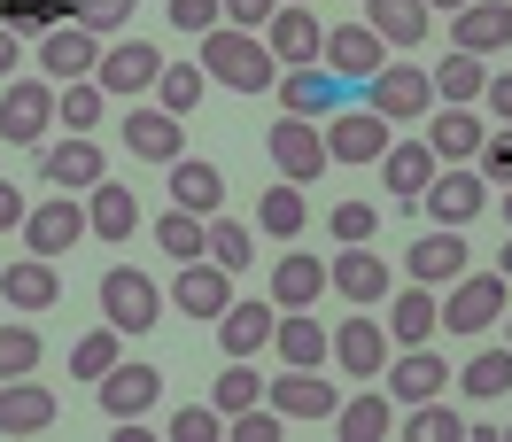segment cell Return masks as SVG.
I'll return each instance as SVG.
<instances>
[{"instance_id": "obj_20", "label": "cell", "mask_w": 512, "mask_h": 442, "mask_svg": "<svg viewBox=\"0 0 512 442\" xmlns=\"http://www.w3.org/2000/svg\"><path fill=\"white\" fill-rule=\"evenodd\" d=\"M63 419V404H55V388L47 380H0V435H47Z\"/></svg>"}, {"instance_id": "obj_35", "label": "cell", "mask_w": 512, "mask_h": 442, "mask_svg": "<svg viewBox=\"0 0 512 442\" xmlns=\"http://www.w3.org/2000/svg\"><path fill=\"white\" fill-rule=\"evenodd\" d=\"M311 225V202H303V187L295 179H272V187L256 194V233H272V241H295Z\"/></svg>"}, {"instance_id": "obj_22", "label": "cell", "mask_w": 512, "mask_h": 442, "mask_svg": "<svg viewBox=\"0 0 512 442\" xmlns=\"http://www.w3.org/2000/svg\"><path fill=\"white\" fill-rule=\"evenodd\" d=\"M101 47H109V39H94L86 24H55V32L39 39V70H47L55 86H70V78H94V70H101Z\"/></svg>"}, {"instance_id": "obj_11", "label": "cell", "mask_w": 512, "mask_h": 442, "mask_svg": "<svg viewBox=\"0 0 512 442\" xmlns=\"http://www.w3.org/2000/svg\"><path fill=\"white\" fill-rule=\"evenodd\" d=\"M388 140H396V132H388V117H381V109H365V101L326 117V156H334V163H381Z\"/></svg>"}, {"instance_id": "obj_59", "label": "cell", "mask_w": 512, "mask_h": 442, "mask_svg": "<svg viewBox=\"0 0 512 442\" xmlns=\"http://www.w3.org/2000/svg\"><path fill=\"white\" fill-rule=\"evenodd\" d=\"M497 272H505V280H512V233H505V249H497Z\"/></svg>"}, {"instance_id": "obj_47", "label": "cell", "mask_w": 512, "mask_h": 442, "mask_svg": "<svg viewBox=\"0 0 512 442\" xmlns=\"http://www.w3.org/2000/svg\"><path fill=\"white\" fill-rule=\"evenodd\" d=\"M117 342H125V334H117V326L101 318L94 334H86V342L70 349V373H78V380H101V373H109V365H117V357H125V349H117Z\"/></svg>"}, {"instance_id": "obj_16", "label": "cell", "mask_w": 512, "mask_h": 442, "mask_svg": "<svg viewBox=\"0 0 512 442\" xmlns=\"http://www.w3.org/2000/svg\"><path fill=\"white\" fill-rule=\"evenodd\" d=\"M443 380H458V373L443 365V349L419 342V349H396V357H388L381 388L396 396V404H427V396H443Z\"/></svg>"}, {"instance_id": "obj_51", "label": "cell", "mask_w": 512, "mask_h": 442, "mask_svg": "<svg viewBox=\"0 0 512 442\" xmlns=\"http://www.w3.org/2000/svg\"><path fill=\"white\" fill-rule=\"evenodd\" d=\"M218 435H225V411H218V404L171 411V442H218Z\"/></svg>"}, {"instance_id": "obj_17", "label": "cell", "mask_w": 512, "mask_h": 442, "mask_svg": "<svg viewBox=\"0 0 512 442\" xmlns=\"http://www.w3.org/2000/svg\"><path fill=\"white\" fill-rule=\"evenodd\" d=\"M388 357H396V342H388L381 318H342V326H334V365L350 380H381Z\"/></svg>"}, {"instance_id": "obj_15", "label": "cell", "mask_w": 512, "mask_h": 442, "mask_svg": "<svg viewBox=\"0 0 512 442\" xmlns=\"http://www.w3.org/2000/svg\"><path fill=\"white\" fill-rule=\"evenodd\" d=\"M388 342L396 349H419V342H435V334H443V295H435V287H388Z\"/></svg>"}, {"instance_id": "obj_2", "label": "cell", "mask_w": 512, "mask_h": 442, "mask_svg": "<svg viewBox=\"0 0 512 442\" xmlns=\"http://www.w3.org/2000/svg\"><path fill=\"white\" fill-rule=\"evenodd\" d=\"M512 311V280L505 272H458L443 295V334H489Z\"/></svg>"}, {"instance_id": "obj_41", "label": "cell", "mask_w": 512, "mask_h": 442, "mask_svg": "<svg viewBox=\"0 0 512 442\" xmlns=\"http://www.w3.org/2000/svg\"><path fill=\"white\" fill-rule=\"evenodd\" d=\"M156 241H163V256L194 264V256H210V218H194V210L171 202V218H156Z\"/></svg>"}, {"instance_id": "obj_49", "label": "cell", "mask_w": 512, "mask_h": 442, "mask_svg": "<svg viewBox=\"0 0 512 442\" xmlns=\"http://www.w3.org/2000/svg\"><path fill=\"white\" fill-rule=\"evenodd\" d=\"M132 8H140V0H70V24H86L94 39H117L132 24Z\"/></svg>"}, {"instance_id": "obj_37", "label": "cell", "mask_w": 512, "mask_h": 442, "mask_svg": "<svg viewBox=\"0 0 512 442\" xmlns=\"http://www.w3.org/2000/svg\"><path fill=\"white\" fill-rule=\"evenodd\" d=\"M365 24H373L388 47H419L435 16H427V0H365Z\"/></svg>"}, {"instance_id": "obj_43", "label": "cell", "mask_w": 512, "mask_h": 442, "mask_svg": "<svg viewBox=\"0 0 512 442\" xmlns=\"http://www.w3.org/2000/svg\"><path fill=\"white\" fill-rule=\"evenodd\" d=\"M0 24L16 39H47L55 24H70V0H0Z\"/></svg>"}, {"instance_id": "obj_55", "label": "cell", "mask_w": 512, "mask_h": 442, "mask_svg": "<svg viewBox=\"0 0 512 442\" xmlns=\"http://www.w3.org/2000/svg\"><path fill=\"white\" fill-rule=\"evenodd\" d=\"M280 8H288V0H225V24H241V32H264Z\"/></svg>"}, {"instance_id": "obj_34", "label": "cell", "mask_w": 512, "mask_h": 442, "mask_svg": "<svg viewBox=\"0 0 512 442\" xmlns=\"http://www.w3.org/2000/svg\"><path fill=\"white\" fill-rule=\"evenodd\" d=\"M319 295H326L319 256H280V264H272V303H280V311H319Z\"/></svg>"}, {"instance_id": "obj_56", "label": "cell", "mask_w": 512, "mask_h": 442, "mask_svg": "<svg viewBox=\"0 0 512 442\" xmlns=\"http://www.w3.org/2000/svg\"><path fill=\"white\" fill-rule=\"evenodd\" d=\"M481 101H489V117H497V125H512V70H489Z\"/></svg>"}, {"instance_id": "obj_21", "label": "cell", "mask_w": 512, "mask_h": 442, "mask_svg": "<svg viewBox=\"0 0 512 442\" xmlns=\"http://www.w3.org/2000/svg\"><path fill=\"white\" fill-rule=\"evenodd\" d=\"M272 326H280V303L272 295H256V303H225V318H218V349L225 357H264L272 349Z\"/></svg>"}, {"instance_id": "obj_39", "label": "cell", "mask_w": 512, "mask_h": 442, "mask_svg": "<svg viewBox=\"0 0 512 442\" xmlns=\"http://www.w3.org/2000/svg\"><path fill=\"white\" fill-rule=\"evenodd\" d=\"M458 388H466L474 404H497V396L512 388V349H474L466 373H458Z\"/></svg>"}, {"instance_id": "obj_36", "label": "cell", "mask_w": 512, "mask_h": 442, "mask_svg": "<svg viewBox=\"0 0 512 442\" xmlns=\"http://www.w3.org/2000/svg\"><path fill=\"white\" fill-rule=\"evenodd\" d=\"M481 140H489V132H481V117H474V109H450V101H443V117H435V132H427L435 163H474Z\"/></svg>"}, {"instance_id": "obj_53", "label": "cell", "mask_w": 512, "mask_h": 442, "mask_svg": "<svg viewBox=\"0 0 512 442\" xmlns=\"http://www.w3.org/2000/svg\"><path fill=\"white\" fill-rule=\"evenodd\" d=\"M163 16H171V24H179V32H218L225 24V0H171V8H163Z\"/></svg>"}, {"instance_id": "obj_1", "label": "cell", "mask_w": 512, "mask_h": 442, "mask_svg": "<svg viewBox=\"0 0 512 442\" xmlns=\"http://www.w3.org/2000/svg\"><path fill=\"white\" fill-rule=\"evenodd\" d=\"M202 70L233 86V94H264V86H280V55L264 47V32H241V24H218V32H202Z\"/></svg>"}, {"instance_id": "obj_27", "label": "cell", "mask_w": 512, "mask_h": 442, "mask_svg": "<svg viewBox=\"0 0 512 442\" xmlns=\"http://www.w3.org/2000/svg\"><path fill=\"white\" fill-rule=\"evenodd\" d=\"M450 39H458V55H505L512 47V0H474V8H458Z\"/></svg>"}, {"instance_id": "obj_44", "label": "cell", "mask_w": 512, "mask_h": 442, "mask_svg": "<svg viewBox=\"0 0 512 442\" xmlns=\"http://www.w3.org/2000/svg\"><path fill=\"white\" fill-rule=\"evenodd\" d=\"M404 442H466V419H458L443 396H427V404L404 411Z\"/></svg>"}, {"instance_id": "obj_10", "label": "cell", "mask_w": 512, "mask_h": 442, "mask_svg": "<svg viewBox=\"0 0 512 442\" xmlns=\"http://www.w3.org/2000/svg\"><path fill=\"white\" fill-rule=\"evenodd\" d=\"M156 78H163V55L148 39H109V47H101V70H94L101 94L132 101V94H156Z\"/></svg>"}, {"instance_id": "obj_18", "label": "cell", "mask_w": 512, "mask_h": 442, "mask_svg": "<svg viewBox=\"0 0 512 442\" xmlns=\"http://www.w3.org/2000/svg\"><path fill=\"white\" fill-rule=\"evenodd\" d=\"M319 63L334 70V78H373V70H388V39L373 32V24H334L326 32V47H319Z\"/></svg>"}, {"instance_id": "obj_45", "label": "cell", "mask_w": 512, "mask_h": 442, "mask_svg": "<svg viewBox=\"0 0 512 442\" xmlns=\"http://www.w3.org/2000/svg\"><path fill=\"white\" fill-rule=\"evenodd\" d=\"M24 373H39V326L0 318V380H24Z\"/></svg>"}, {"instance_id": "obj_64", "label": "cell", "mask_w": 512, "mask_h": 442, "mask_svg": "<svg viewBox=\"0 0 512 442\" xmlns=\"http://www.w3.org/2000/svg\"><path fill=\"white\" fill-rule=\"evenodd\" d=\"M505 435H512V427H505Z\"/></svg>"}, {"instance_id": "obj_31", "label": "cell", "mask_w": 512, "mask_h": 442, "mask_svg": "<svg viewBox=\"0 0 512 442\" xmlns=\"http://www.w3.org/2000/svg\"><path fill=\"white\" fill-rule=\"evenodd\" d=\"M334 435H342V442H381V435H396V396H388L381 380H373L365 396H342V411H334Z\"/></svg>"}, {"instance_id": "obj_26", "label": "cell", "mask_w": 512, "mask_h": 442, "mask_svg": "<svg viewBox=\"0 0 512 442\" xmlns=\"http://www.w3.org/2000/svg\"><path fill=\"white\" fill-rule=\"evenodd\" d=\"M171 303H179L187 318H225V303H233V272L210 264V256H194V264H179V280H171Z\"/></svg>"}, {"instance_id": "obj_54", "label": "cell", "mask_w": 512, "mask_h": 442, "mask_svg": "<svg viewBox=\"0 0 512 442\" xmlns=\"http://www.w3.org/2000/svg\"><path fill=\"white\" fill-rule=\"evenodd\" d=\"M481 179H497V187H512V125L481 140Z\"/></svg>"}, {"instance_id": "obj_12", "label": "cell", "mask_w": 512, "mask_h": 442, "mask_svg": "<svg viewBox=\"0 0 512 442\" xmlns=\"http://www.w3.org/2000/svg\"><path fill=\"white\" fill-rule=\"evenodd\" d=\"M264 404L280 411V419H334V411H342V388L319 380V365H288L280 380H264Z\"/></svg>"}, {"instance_id": "obj_50", "label": "cell", "mask_w": 512, "mask_h": 442, "mask_svg": "<svg viewBox=\"0 0 512 442\" xmlns=\"http://www.w3.org/2000/svg\"><path fill=\"white\" fill-rule=\"evenodd\" d=\"M326 233H334L342 249H350V241H373V233H381V202H334V210H326Z\"/></svg>"}, {"instance_id": "obj_61", "label": "cell", "mask_w": 512, "mask_h": 442, "mask_svg": "<svg viewBox=\"0 0 512 442\" xmlns=\"http://www.w3.org/2000/svg\"><path fill=\"white\" fill-rule=\"evenodd\" d=\"M505 349H512V311H505Z\"/></svg>"}, {"instance_id": "obj_4", "label": "cell", "mask_w": 512, "mask_h": 442, "mask_svg": "<svg viewBox=\"0 0 512 442\" xmlns=\"http://www.w3.org/2000/svg\"><path fill=\"white\" fill-rule=\"evenodd\" d=\"M101 318L117 334H148V326H163V287L148 272H132V264H109L101 272Z\"/></svg>"}, {"instance_id": "obj_32", "label": "cell", "mask_w": 512, "mask_h": 442, "mask_svg": "<svg viewBox=\"0 0 512 442\" xmlns=\"http://www.w3.org/2000/svg\"><path fill=\"white\" fill-rule=\"evenodd\" d=\"M272 349H280V365H326V357H334V334L319 326V311H280Z\"/></svg>"}, {"instance_id": "obj_13", "label": "cell", "mask_w": 512, "mask_h": 442, "mask_svg": "<svg viewBox=\"0 0 512 442\" xmlns=\"http://www.w3.org/2000/svg\"><path fill=\"white\" fill-rule=\"evenodd\" d=\"M86 233H94V225H86V202H78V194H47V202H32V218H24L32 256H70Z\"/></svg>"}, {"instance_id": "obj_40", "label": "cell", "mask_w": 512, "mask_h": 442, "mask_svg": "<svg viewBox=\"0 0 512 442\" xmlns=\"http://www.w3.org/2000/svg\"><path fill=\"white\" fill-rule=\"evenodd\" d=\"M481 86H489V63H481V55H458V47H450V55H443V70H435V94H443L450 109H466V101H481Z\"/></svg>"}, {"instance_id": "obj_62", "label": "cell", "mask_w": 512, "mask_h": 442, "mask_svg": "<svg viewBox=\"0 0 512 442\" xmlns=\"http://www.w3.org/2000/svg\"><path fill=\"white\" fill-rule=\"evenodd\" d=\"M505 225H512V187H505Z\"/></svg>"}, {"instance_id": "obj_57", "label": "cell", "mask_w": 512, "mask_h": 442, "mask_svg": "<svg viewBox=\"0 0 512 442\" xmlns=\"http://www.w3.org/2000/svg\"><path fill=\"white\" fill-rule=\"evenodd\" d=\"M24 218H32V202H24V194H16L8 179H0V233H16Z\"/></svg>"}, {"instance_id": "obj_14", "label": "cell", "mask_w": 512, "mask_h": 442, "mask_svg": "<svg viewBox=\"0 0 512 442\" xmlns=\"http://www.w3.org/2000/svg\"><path fill=\"white\" fill-rule=\"evenodd\" d=\"M156 396H163V373H156V365H140V357H117V365L101 373V411H109L117 427H125V419H148Z\"/></svg>"}, {"instance_id": "obj_5", "label": "cell", "mask_w": 512, "mask_h": 442, "mask_svg": "<svg viewBox=\"0 0 512 442\" xmlns=\"http://www.w3.org/2000/svg\"><path fill=\"white\" fill-rule=\"evenodd\" d=\"M326 287H334L342 303H357V311H381L388 287H396V272H388V256L373 249V241H350V249L326 264Z\"/></svg>"}, {"instance_id": "obj_63", "label": "cell", "mask_w": 512, "mask_h": 442, "mask_svg": "<svg viewBox=\"0 0 512 442\" xmlns=\"http://www.w3.org/2000/svg\"><path fill=\"white\" fill-rule=\"evenodd\" d=\"M295 8H311V0H295Z\"/></svg>"}, {"instance_id": "obj_42", "label": "cell", "mask_w": 512, "mask_h": 442, "mask_svg": "<svg viewBox=\"0 0 512 442\" xmlns=\"http://www.w3.org/2000/svg\"><path fill=\"white\" fill-rule=\"evenodd\" d=\"M202 94H210V70H194V63H163L156 101L171 109V117H194V109H202Z\"/></svg>"}, {"instance_id": "obj_19", "label": "cell", "mask_w": 512, "mask_h": 442, "mask_svg": "<svg viewBox=\"0 0 512 442\" xmlns=\"http://www.w3.org/2000/svg\"><path fill=\"white\" fill-rule=\"evenodd\" d=\"M55 295H63V272H55V256H16V264H0V303L8 311H55Z\"/></svg>"}, {"instance_id": "obj_58", "label": "cell", "mask_w": 512, "mask_h": 442, "mask_svg": "<svg viewBox=\"0 0 512 442\" xmlns=\"http://www.w3.org/2000/svg\"><path fill=\"white\" fill-rule=\"evenodd\" d=\"M16 63H24V39H16V32H8V24H0V78H8V70H16Z\"/></svg>"}, {"instance_id": "obj_28", "label": "cell", "mask_w": 512, "mask_h": 442, "mask_svg": "<svg viewBox=\"0 0 512 442\" xmlns=\"http://www.w3.org/2000/svg\"><path fill=\"white\" fill-rule=\"evenodd\" d=\"M264 47L280 55V70H303V63H319L326 32H319V16H311V8H295V0H288V8L264 24Z\"/></svg>"}, {"instance_id": "obj_24", "label": "cell", "mask_w": 512, "mask_h": 442, "mask_svg": "<svg viewBox=\"0 0 512 442\" xmlns=\"http://www.w3.org/2000/svg\"><path fill=\"white\" fill-rule=\"evenodd\" d=\"M179 125H187V117H171L163 101H156V109H125V148L140 163H179V156H187V132H179Z\"/></svg>"}, {"instance_id": "obj_3", "label": "cell", "mask_w": 512, "mask_h": 442, "mask_svg": "<svg viewBox=\"0 0 512 442\" xmlns=\"http://www.w3.org/2000/svg\"><path fill=\"white\" fill-rule=\"evenodd\" d=\"M365 109H381L388 125H419V117H435V70L419 63H388L365 78Z\"/></svg>"}, {"instance_id": "obj_38", "label": "cell", "mask_w": 512, "mask_h": 442, "mask_svg": "<svg viewBox=\"0 0 512 442\" xmlns=\"http://www.w3.org/2000/svg\"><path fill=\"white\" fill-rule=\"evenodd\" d=\"M101 117H109V94H101L94 78H70V86H55V125H63V132H94Z\"/></svg>"}, {"instance_id": "obj_23", "label": "cell", "mask_w": 512, "mask_h": 442, "mask_svg": "<svg viewBox=\"0 0 512 442\" xmlns=\"http://www.w3.org/2000/svg\"><path fill=\"white\" fill-rule=\"evenodd\" d=\"M272 94H280V109H288V117H334V109H342V78H334V70L326 63H303V70H280V86H272Z\"/></svg>"}, {"instance_id": "obj_30", "label": "cell", "mask_w": 512, "mask_h": 442, "mask_svg": "<svg viewBox=\"0 0 512 442\" xmlns=\"http://www.w3.org/2000/svg\"><path fill=\"white\" fill-rule=\"evenodd\" d=\"M435 171H443V163H435V148H427V140H388V156H381V187L396 194V202H419Z\"/></svg>"}, {"instance_id": "obj_25", "label": "cell", "mask_w": 512, "mask_h": 442, "mask_svg": "<svg viewBox=\"0 0 512 442\" xmlns=\"http://www.w3.org/2000/svg\"><path fill=\"white\" fill-rule=\"evenodd\" d=\"M466 241H458V225H435V233H419L412 249H404V272H412L419 287H450L458 272H466Z\"/></svg>"}, {"instance_id": "obj_52", "label": "cell", "mask_w": 512, "mask_h": 442, "mask_svg": "<svg viewBox=\"0 0 512 442\" xmlns=\"http://www.w3.org/2000/svg\"><path fill=\"white\" fill-rule=\"evenodd\" d=\"M225 435H233V442H280V411H272V404H249V411H233V419H225Z\"/></svg>"}, {"instance_id": "obj_46", "label": "cell", "mask_w": 512, "mask_h": 442, "mask_svg": "<svg viewBox=\"0 0 512 442\" xmlns=\"http://www.w3.org/2000/svg\"><path fill=\"white\" fill-rule=\"evenodd\" d=\"M210 264H225V272H249L256 264V233L241 218H210Z\"/></svg>"}, {"instance_id": "obj_8", "label": "cell", "mask_w": 512, "mask_h": 442, "mask_svg": "<svg viewBox=\"0 0 512 442\" xmlns=\"http://www.w3.org/2000/svg\"><path fill=\"white\" fill-rule=\"evenodd\" d=\"M419 210L435 225H474L481 210H489V179L466 171V163H443V171L427 179V194H419Z\"/></svg>"}, {"instance_id": "obj_60", "label": "cell", "mask_w": 512, "mask_h": 442, "mask_svg": "<svg viewBox=\"0 0 512 442\" xmlns=\"http://www.w3.org/2000/svg\"><path fill=\"white\" fill-rule=\"evenodd\" d=\"M427 8H450V16H458V8H474V0H427Z\"/></svg>"}, {"instance_id": "obj_6", "label": "cell", "mask_w": 512, "mask_h": 442, "mask_svg": "<svg viewBox=\"0 0 512 442\" xmlns=\"http://www.w3.org/2000/svg\"><path fill=\"white\" fill-rule=\"evenodd\" d=\"M264 148H272V163H280V179H295V187H311V179H319L326 163V125L319 117H288V109H280V125L264 132Z\"/></svg>"}, {"instance_id": "obj_7", "label": "cell", "mask_w": 512, "mask_h": 442, "mask_svg": "<svg viewBox=\"0 0 512 442\" xmlns=\"http://www.w3.org/2000/svg\"><path fill=\"white\" fill-rule=\"evenodd\" d=\"M39 179H47V187H63V194H94L101 179H109V156H101L94 132H63V140L39 156Z\"/></svg>"}, {"instance_id": "obj_29", "label": "cell", "mask_w": 512, "mask_h": 442, "mask_svg": "<svg viewBox=\"0 0 512 442\" xmlns=\"http://www.w3.org/2000/svg\"><path fill=\"white\" fill-rule=\"evenodd\" d=\"M163 171H171V202H179V210H194V218H218L225 210V171L218 163L179 156V163H163Z\"/></svg>"}, {"instance_id": "obj_33", "label": "cell", "mask_w": 512, "mask_h": 442, "mask_svg": "<svg viewBox=\"0 0 512 442\" xmlns=\"http://www.w3.org/2000/svg\"><path fill=\"white\" fill-rule=\"evenodd\" d=\"M86 225H94L101 241H132V233H140V194L117 187V179H101V187L86 194Z\"/></svg>"}, {"instance_id": "obj_9", "label": "cell", "mask_w": 512, "mask_h": 442, "mask_svg": "<svg viewBox=\"0 0 512 442\" xmlns=\"http://www.w3.org/2000/svg\"><path fill=\"white\" fill-rule=\"evenodd\" d=\"M0 132L16 140V148H32L55 132V86L47 78H8L0 86Z\"/></svg>"}, {"instance_id": "obj_48", "label": "cell", "mask_w": 512, "mask_h": 442, "mask_svg": "<svg viewBox=\"0 0 512 442\" xmlns=\"http://www.w3.org/2000/svg\"><path fill=\"white\" fill-rule=\"evenodd\" d=\"M256 396H264V380H256V365H249V357H233V365L218 373V388H210V404H218L225 419H233V411H249Z\"/></svg>"}]
</instances>
